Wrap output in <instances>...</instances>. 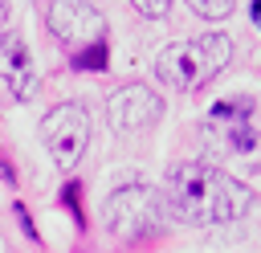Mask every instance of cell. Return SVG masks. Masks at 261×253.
<instances>
[{"mask_svg":"<svg viewBox=\"0 0 261 253\" xmlns=\"http://www.w3.org/2000/svg\"><path fill=\"white\" fill-rule=\"evenodd\" d=\"M163 208L184 224H228L253 208V188H245L237 175L220 171L216 163H179L171 167L163 184Z\"/></svg>","mask_w":261,"mask_h":253,"instance_id":"6da1fadb","label":"cell"},{"mask_svg":"<svg viewBox=\"0 0 261 253\" xmlns=\"http://www.w3.org/2000/svg\"><path fill=\"white\" fill-rule=\"evenodd\" d=\"M232 57V41L224 33H204L192 41H171L155 53V78L171 90H200L208 86Z\"/></svg>","mask_w":261,"mask_h":253,"instance_id":"7a4b0ae2","label":"cell"},{"mask_svg":"<svg viewBox=\"0 0 261 253\" xmlns=\"http://www.w3.org/2000/svg\"><path fill=\"white\" fill-rule=\"evenodd\" d=\"M102 220H106L110 237H122V241L143 237V233H151L163 220V196L151 184H126V188L106 196Z\"/></svg>","mask_w":261,"mask_h":253,"instance_id":"3957f363","label":"cell"},{"mask_svg":"<svg viewBox=\"0 0 261 253\" xmlns=\"http://www.w3.org/2000/svg\"><path fill=\"white\" fill-rule=\"evenodd\" d=\"M41 143H45V151L53 155V163L61 171L77 167V159L90 147V114H86V106H77V102L53 106L45 114V122H41Z\"/></svg>","mask_w":261,"mask_h":253,"instance_id":"277c9868","label":"cell"},{"mask_svg":"<svg viewBox=\"0 0 261 253\" xmlns=\"http://www.w3.org/2000/svg\"><path fill=\"white\" fill-rule=\"evenodd\" d=\"M49 33L69 49H94L106 37V16L90 0H53L49 4Z\"/></svg>","mask_w":261,"mask_h":253,"instance_id":"5b68a950","label":"cell"},{"mask_svg":"<svg viewBox=\"0 0 261 253\" xmlns=\"http://www.w3.org/2000/svg\"><path fill=\"white\" fill-rule=\"evenodd\" d=\"M204 135L212 147L228 151V155H245L257 147V131H253V102L249 98H228L216 102L204 118Z\"/></svg>","mask_w":261,"mask_h":253,"instance_id":"8992f818","label":"cell"},{"mask_svg":"<svg viewBox=\"0 0 261 253\" xmlns=\"http://www.w3.org/2000/svg\"><path fill=\"white\" fill-rule=\"evenodd\" d=\"M106 118L114 131H147L151 122L163 118V98L159 90L135 82V86H122L106 98Z\"/></svg>","mask_w":261,"mask_h":253,"instance_id":"52a82bcc","label":"cell"},{"mask_svg":"<svg viewBox=\"0 0 261 253\" xmlns=\"http://www.w3.org/2000/svg\"><path fill=\"white\" fill-rule=\"evenodd\" d=\"M0 90H8L12 98H33V90H37V65H33L29 41L20 33L0 37Z\"/></svg>","mask_w":261,"mask_h":253,"instance_id":"ba28073f","label":"cell"},{"mask_svg":"<svg viewBox=\"0 0 261 253\" xmlns=\"http://www.w3.org/2000/svg\"><path fill=\"white\" fill-rule=\"evenodd\" d=\"M204 20H224V16H232V8H237V0H188Z\"/></svg>","mask_w":261,"mask_h":253,"instance_id":"9c48e42d","label":"cell"},{"mask_svg":"<svg viewBox=\"0 0 261 253\" xmlns=\"http://www.w3.org/2000/svg\"><path fill=\"white\" fill-rule=\"evenodd\" d=\"M130 4H135V12L147 16V20H159V16H167V8H171V0H130Z\"/></svg>","mask_w":261,"mask_h":253,"instance_id":"30bf717a","label":"cell"},{"mask_svg":"<svg viewBox=\"0 0 261 253\" xmlns=\"http://www.w3.org/2000/svg\"><path fill=\"white\" fill-rule=\"evenodd\" d=\"M253 20H257V29H261V0H253Z\"/></svg>","mask_w":261,"mask_h":253,"instance_id":"8fae6325","label":"cell"},{"mask_svg":"<svg viewBox=\"0 0 261 253\" xmlns=\"http://www.w3.org/2000/svg\"><path fill=\"white\" fill-rule=\"evenodd\" d=\"M4 20H8V0H0V29H4Z\"/></svg>","mask_w":261,"mask_h":253,"instance_id":"7c38bea8","label":"cell"}]
</instances>
